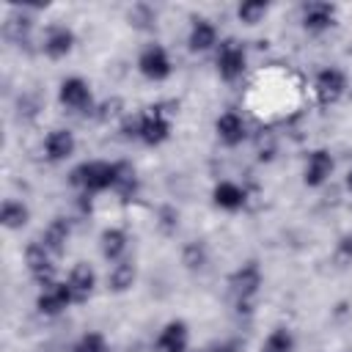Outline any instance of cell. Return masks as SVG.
I'll list each match as a JSON object with an SVG mask.
<instances>
[{
	"mask_svg": "<svg viewBox=\"0 0 352 352\" xmlns=\"http://www.w3.org/2000/svg\"><path fill=\"white\" fill-rule=\"evenodd\" d=\"M170 132H173V121L162 104H148L132 116H124V121H121V135L126 140H138L148 148L162 146L170 138Z\"/></svg>",
	"mask_w": 352,
	"mask_h": 352,
	"instance_id": "6da1fadb",
	"label": "cell"
},
{
	"mask_svg": "<svg viewBox=\"0 0 352 352\" xmlns=\"http://www.w3.org/2000/svg\"><path fill=\"white\" fill-rule=\"evenodd\" d=\"M69 182L88 198V195H102V192H113L116 182H118V160H85L80 165L72 168Z\"/></svg>",
	"mask_w": 352,
	"mask_h": 352,
	"instance_id": "7a4b0ae2",
	"label": "cell"
},
{
	"mask_svg": "<svg viewBox=\"0 0 352 352\" xmlns=\"http://www.w3.org/2000/svg\"><path fill=\"white\" fill-rule=\"evenodd\" d=\"M261 283H264V272H261L258 261H245V264H239V267L228 275V280H226L228 297H231L234 311H236L239 316H242V314H245V316L253 314L256 300H258V292H261Z\"/></svg>",
	"mask_w": 352,
	"mask_h": 352,
	"instance_id": "3957f363",
	"label": "cell"
},
{
	"mask_svg": "<svg viewBox=\"0 0 352 352\" xmlns=\"http://www.w3.org/2000/svg\"><path fill=\"white\" fill-rule=\"evenodd\" d=\"M55 261H58V258L44 248L41 239H33V242L25 245V270H28V275L36 280L38 289L52 286L55 280H60V278H58V264H55Z\"/></svg>",
	"mask_w": 352,
	"mask_h": 352,
	"instance_id": "277c9868",
	"label": "cell"
},
{
	"mask_svg": "<svg viewBox=\"0 0 352 352\" xmlns=\"http://www.w3.org/2000/svg\"><path fill=\"white\" fill-rule=\"evenodd\" d=\"M214 69H217L220 80L236 82L248 72V50L236 38H223L214 50Z\"/></svg>",
	"mask_w": 352,
	"mask_h": 352,
	"instance_id": "5b68a950",
	"label": "cell"
},
{
	"mask_svg": "<svg viewBox=\"0 0 352 352\" xmlns=\"http://www.w3.org/2000/svg\"><path fill=\"white\" fill-rule=\"evenodd\" d=\"M138 72L140 77H146L148 82H165L170 74H173V60H170V52L151 41L146 44L140 52H138Z\"/></svg>",
	"mask_w": 352,
	"mask_h": 352,
	"instance_id": "8992f818",
	"label": "cell"
},
{
	"mask_svg": "<svg viewBox=\"0 0 352 352\" xmlns=\"http://www.w3.org/2000/svg\"><path fill=\"white\" fill-rule=\"evenodd\" d=\"M58 102L60 107L72 113H91L94 110V91L91 82L82 77H66L58 85Z\"/></svg>",
	"mask_w": 352,
	"mask_h": 352,
	"instance_id": "52a82bcc",
	"label": "cell"
},
{
	"mask_svg": "<svg viewBox=\"0 0 352 352\" xmlns=\"http://www.w3.org/2000/svg\"><path fill=\"white\" fill-rule=\"evenodd\" d=\"M346 94V74L338 66H324L314 77V96L322 107L336 104Z\"/></svg>",
	"mask_w": 352,
	"mask_h": 352,
	"instance_id": "ba28073f",
	"label": "cell"
},
{
	"mask_svg": "<svg viewBox=\"0 0 352 352\" xmlns=\"http://www.w3.org/2000/svg\"><path fill=\"white\" fill-rule=\"evenodd\" d=\"M72 305H77V302H74L72 289H69L66 280H55L52 286H44V289H38V294H36V311H38L41 316H50V319L66 314Z\"/></svg>",
	"mask_w": 352,
	"mask_h": 352,
	"instance_id": "9c48e42d",
	"label": "cell"
},
{
	"mask_svg": "<svg viewBox=\"0 0 352 352\" xmlns=\"http://www.w3.org/2000/svg\"><path fill=\"white\" fill-rule=\"evenodd\" d=\"M74 44H77V36L69 25H47L44 36H41V52L50 58V60H63L74 52Z\"/></svg>",
	"mask_w": 352,
	"mask_h": 352,
	"instance_id": "30bf717a",
	"label": "cell"
},
{
	"mask_svg": "<svg viewBox=\"0 0 352 352\" xmlns=\"http://www.w3.org/2000/svg\"><path fill=\"white\" fill-rule=\"evenodd\" d=\"M336 16H338V8L327 0H311L300 8V25H302V30H308L314 36L330 30L336 25Z\"/></svg>",
	"mask_w": 352,
	"mask_h": 352,
	"instance_id": "8fae6325",
	"label": "cell"
},
{
	"mask_svg": "<svg viewBox=\"0 0 352 352\" xmlns=\"http://www.w3.org/2000/svg\"><path fill=\"white\" fill-rule=\"evenodd\" d=\"M333 170H336L333 154L327 148H314V151H308L305 165H302V184L305 187H322L330 182Z\"/></svg>",
	"mask_w": 352,
	"mask_h": 352,
	"instance_id": "7c38bea8",
	"label": "cell"
},
{
	"mask_svg": "<svg viewBox=\"0 0 352 352\" xmlns=\"http://www.w3.org/2000/svg\"><path fill=\"white\" fill-rule=\"evenodd\" d=\"M214 135H217V140L223 146L236 148V146H242L248 140V121L242 118V113L226 110V113H220L214 118Z\"/></svg>",
	"mask_w": 352,
	"mask_h": 352,
	"instance_id": "4fadbf2b",
	"label": "cell"
},
{
	"mask_svg": "<svg viewBox=\"0 0 352 352\" xmlns=\"http://www.w3.org/2000/svg\"><path fill=\"white\" fill-rule=\"evenodd\" d=\"M41 148H44V157L58 165V162H66V160L74 157V151H77V138H74L72 129L55 126V129H50V132L44 135Z\"/></svg>",
	"mask_w": 352,
	"mask_h": 352,
	"instance_id": "5bb4252c",
	"label": "cell"
},
{
	"mask_svg": "<svg viewBox=\"0 0 352 352\" xmlns=\"http://www.w3.org/2000/svg\"><path fill=\"white\" fill-rule=\"evenodd\" d=\"M217 44H220L217 25L206 16H192L190 30H187V50L195 55H204L209 50H217Z\"/></svg>",
	"mask_w": 352,
	"mask_h": 352,
	"instance_id": "9a60e30c",
	"label": "cell"
},
{
	"mask_svg": "<svg viewBox=\"0 0 352 352\" xmlns=\"http://www.w3.org/2000/svg\"><path fill=\"white\" fill-rule=\"evenodd\" d=\"M190 349V327L182 319H170L160 327L154 338V352H187Z\"/></svg>",
	"mask_w": 352,
	"mask_h": 352,
	"instance_id": "2e32d148",
	"label": "cell"
},
{
	"mask_svg": "<svg viewBox=\"0 0 352 352\" xmlns=\"http://www.w3.org/2000/svg\"><path fill=\"white\" fill-rule=\"evenodd\" d=\"M63 280L69 283L72 297H74V302H77V305L88 302V300H91V294L96 292V270H94L88 261H77V264L66 272V278H63Z\"/></svg>",
	"mask_w": 352,
	"mask_h": 352,
	"instance_id": "e0dca14e",
	"label": "cell"
},
{
	"mask_svg": "<svg viewBox=\"0 0 352 352\" xmlns=\"http://www.w3.org/2000/svg\"><path fill=\"white\" fill-rule=\"evenodd\" d=\"M212 204L223 212H239L248 204V190L231 179H223L212 187Z\"/></svg>",
	"mask_w": 352,
	"mask_h": 352,
	"instance_id": "ac0fdd59",
	"label": "cell"
},
{
	"mask_svg": "<svg viewBox=\"0 0 352 352\" xmlns=\"http://www.w3.org/2000/svg\"><path fill=\"white\" fill-rule=\"evenodd\" d=\"M126 250H129V234L118 226H107L102 234H99V253L107 264H116L121 258H126Z\"/></svg>",
	"mask_w": 352,
	"mask_h": 352,
	"instance_id": "d6986e66",
	"label": "cell"
},
{
	"mask_svg": "<svg viewBox=\"0 0 352 352\" xmlns=\"http://www.w3.org/2000/svg\"><path fill=\"white\" fill-rule=\"evenodd\" d=\"M38 239L44 242V248H47L55 258H60V256L66 253L69 239H72V223H69L66 217H52V220L47 223V228L41 231Z\"/></svg>",
	"mask_w": 352,
	"mask_h": 352,
	"instance_id": "ffe728a7",
	"label": "cell"
},
{
	"mask_svg": "<svg viewBox=\"0 0 352 352\" xmlns=\"http://www.w3.org/2000/svg\"><path fill=\"white\" fill-rule=\"evenodd\" d=\"M135 280H138V267H135L132 258H121V261L110 264V270H107V289L113 294L129 292L135 286Z\"/></svg>",
	"mask_w": 352,
	"mask_h": 352,
	"instance_id": "44dd1931",
	"label": "cell"
},
{
	"mask_svg": "<svg viewBox=\"0 0 352 352\" xmlns=\"http://www.w3.org/2000/svg\"><path fill=\"white\" fill-rule=\"evenodd\" d=\"M30 223V209L19 198H6L0 206V226L6 231H22Z\"/></svg>",
	"mask_w": 352,
	"mask_h": 352,
	"instance_id": "7402d4cb",
	"label": "cell"
},
{
	"mask_svg": "<svg viewBox=\"0 0 352 352\" xmlns=\"http://www.w3.org/2000/svg\"><path fill=\"white\" fill-rule=\"evenodd\" d=\"M294 346H297V338H294V333H292V327H272L270 333H267V338L261 341V349L258 352H294Z\"/></svg>",
	"mask_w": 352,
	"mask_h": 352,
	"instance_id": "603a6c76",
	"label": "cell"
},
{
	"mask_svg": "<svg viewBox=\"0 0 352 352\" xmlns=\"http://www.w3.org/2000/svg\"><path fill=\"white\" fill-rule=\"evenodd\" d=\"M182 264H184L187 270H192V272L204 270V267L209 264V250H206V245H204L201 239L187 242V245L182 248Z\"/></svg>",
	"mask_w": 352,
	"mask_h": 352,
	"instance_id": "cb8c5ba5",
	"label": "cell"
},
{
	"mask_svg": "<svg viewBox=\"0 0 352 352\" xmlns=\"http://www.w3.org/2000/svg\"><path fill=\"white\" fill-rule=\"evenodd\" d=\"M267 14H270V3H264V0H245L236 6V19L242 25H250V28L264 22Z\"/></svg>",
	"mask_w": 352,
	"mask_h": 352,
	"instance_id": "d4e9b609",
	"label": "cell"
},
{
	"mask_svg": "<svg viewBox=\"0 0 352 352\" xmlns=\"http://www.w3.org/2000/svg\"><path fill=\"white\" fill-rule=\"evenodd\" d=\"M113 192L121 195L124 201L135 198V192H138V173H135V168H132L129 162H124V160H118V182H116V190H113Z\"/></svg>",
	"mask_w": 352,
	"mask_h": 352,
	"instance_id": "484cf974",
	"label": "cell"
},
{
	"mask_svg": "<svg viewBox=\"0 0 352 352\" xmlns=\"http://www.w3.org/2000/svg\"><path fill=\"white\" fill-rule=\"evenodd\" d=\"M72 352H110V341L99 330H85L72 344Z\"/></svg>",
	"mask_w": 352,
	"mask_h": 352,
	"instance_id": "4316f807",
	"label": "cell"
},
{
	"mask_svg": "<svg viewBox=\"0 0 352 352\" xmlns=\"http://www.w3.org/2000/svg\"><path fill=\"white\" fill-rule=\"evenodd\" d=\"M333 256H336V261H338L341 267L352 264V234H344V236L336 242V250H333Z\"/></svg>",
	"mask_w": 352,
	"mask_h": 352,
	"instance_id": "83f0119b",
	"label": "cell"
},
{
	"mask_svg": "<svg viewBox=\"0 0 352 352\" xmlns=\"http://www.w3.org/2000/svg\"><path fill=\"white\" fill-rule=\"evenodd\" d=\"M176 226H179V212L173 206H162L160 209V228L165 234H170V231H176Z\"/></svg>",
	"mask_w": 352,
	"mask_h": 352,
	"instance_id": "f1b7e54d",
	"label": "cell"
},
{
	"mask_svg": "<svg viewBox=\"0 0 352 352\" xmlns=\"http://www.w3.org/2000/svg\"><path fill=\"white\" fill-rule=\"evenodd\" d=\"M198 352H239V346L234 341H223V344H214V346H206V349H198Z\"/></svg>",
	"mask_w": 352,
	"mask_h": 352,
	"instance_id": "f546056e",
	"label": "cell"
},
{
	"mask_svg": "<svg viewBox=\"0 0 352 352\" xmlns=\"http://www.w3.org/2000/svg\"><path fill=\"white\" fill-rule=\"evenodd\" d=\"M346 190H352V170L346 173Z\"/></svg>",
	"mask_w": 352,
	"mask_h": 352,
	"instance_id": "4dcf8cb0",
	"label": "cell"
}]
</instances>
